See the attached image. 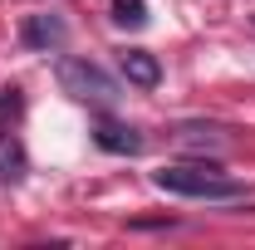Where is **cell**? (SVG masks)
<instances>
[{
    "label": "cell",
    "mask_w": 255,
    "mask_h": 250,
    "mask_svg": "<svg viewBox=\"0 0 255 250\" xmlns=\"http://www.w3.org/2000/svg\"><path fill=\"white\" fill-rule=\"evenodd\" d=\"M20 34H25V44H30V49H59L64 39H69V30H64L59 15H30Z\"/></svg>",
    "instance_id": "277c9868"
},
{
    "label": "cell",
    "mask_w": 255,
    "mask_h": 250,
    "mask_svg": "<svg viewBox=\"0 0 255 250\" xmlns=\"http://www.w3.org/2000/svg\"><path fill=\"white\" fill-rule=\"evenodd\" d=\"M113 20L137 30V25H147V5L142 0H113Z\"/></svg>",
    "instance_id": "52a82bcc"
},
{
    "label": "cell",
    "mask_w": 255,
    "mask_h": 250,
    "mask_svg": "<svg viewBox=\"0 0 255 250\" xmlns=\"http://www.w3.org/2000/svg\"><path fill=\"white\" fill-rule=\"evenodd\" d=\"M20 113V89H0V123Z\"/></svg>",
    "instance_id": "ba28073f"
},
{
    "label": "cell",
    "mask_w": 255,
    "mask_h": 250,
    "mask_svg": "<svg viewBox=\"0 0 255 250\" xmlns=\"http://www.w3.org/2000/svg\"><path fill=\"white\" fill-rule=\"evenodd\" d=\"M94 142L103 147V152H118V157L142 152V132H137V127H123V123H98L94 127Z\"/></svg>",
    "instance_id": "5b68a950"
},
{
    "label": "cell",
    "mask_w": 255,
    "mask_h": 250,
    "mask_svg": "<svg viewBox=\"0 0 255 250\" xmlns=\"http://www.w3.org/2000/svg\"><path fill=\"white\" fill-rule=\"evenodd\" d=\"M118 64H123V79L137 84V89H157L162 84V64H157V54H147V49H123Z\"/></svg>",
    "instance_id": "3957f363"
},
{
    "label": "cell",
    "mask_w": 255,
    "mask_h": 250,
    "mask_svg": "<svg viewBox=\"0 0 255 250\" xmlns=\"http://www.w3.org/2000/svg\"><path fill=\"white\" fill-rule=\"evenodd\" d=\"M54 79H59L64 94L79 98V103H98V108H108V103L123 98V89H118L113 74H103L94 59H79V54H64V59L54 64Z\"/></svg>",
    "instance_id": "7a4b0ae2"
},
{
    "label": "cell",
    "mask_w": 255,
    "mask_h": 250,
    "mask_svg": "<svg viewBox=\"0 0 255 250\" xmlns=\"http://www.w3.org/2000/svg\"><path fill=\"white\" fill-rule=\"evenodd\" d=\"M25 177V152L10 132H0V182H20Z\"/></svg>",
    "instance_id": "8992f818"
},
{
    "label": "cell",
    "mask_w": 255,
    "mask_h": 250,
    "mask_svg": "<svg viewBox=\"0 0 255 250\" xmlns=\"http://www.w3.org/2000/svg\"><path fill=\"white\" fill-rule=\"evenodd\" d=\"M152 182L162 191H172V196H191V201H236V196H246V187L231 182V177H221L211 162L206 167H191V162L162 167V172H152Z\"/></svg>",
    "instance_id": "6da1fadb"
}]
</instances>
